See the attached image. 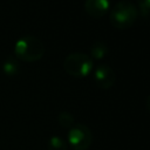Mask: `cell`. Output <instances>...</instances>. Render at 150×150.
Wrapping results in <instances>:
<instances>
[{"instance_id": "cell-1", "label": "cell", "mask_w": 150, "mask_h": 150, "mask_svg": "<svg viewBox=\"0 0 150 150\" xmlns=\"http://www.w3.org/2000/svg\"><path fill=\"white\" fill-rule=\"evenodd\" d=\"M14 54L18 60L25 62L39 61L45 54V46L35 36H23L14 45Z\"/></svg>"}, {"instance_id": "cell-2", "label": "cell", "mask_w": 150, "mask_h": 150, "mask_svg": "<svg viewBox=\"0 0 150 150\" xmlns=\"http://www.w3.org/2000/svg\"><path fill=\"white\" fill-rule=\"evenodd\" d=\"M138 16V9L128 1L117 2L110 12V22L117 29L130 28Z\"/></svg>"}, {"instance_id": "cell-3", "label": "cell", "mask_w": 150, "mask_h": 150, "mask_svg": "<svg viewBox=\"0 0 150 150\" xmlns=\"http://www.w3.org/2000/svg\"><path fill=\"white\" fill-rule=\"evenodd\" d=\"M93 59L84 53H71L63 61V69L74 77H84L93 70Z\"/></svg>"}, {"instance_id": "cell-4", "label": "cell", "mask_w": 150, "mask_h": 150, "mask_svg": "<svg viewBox=\"0 0 150 150\" xmlns=\"http://www.w3.org/2000/svg\"><path fill=\"white\" fill-rule=\"evenodd\" d=\"M68 145L73 150H88L93 142L90 129L81 123L74 124L68 131Z\"/></svg>"}, {"instance_id": "cell-5", "label": "cell", "mask_w": 150, "mask_h": 150, "mask_svg": "<svg viewBox=\"0 0 150 150\" xmlns=\"http://www.w3.org/2000/svg\"><path fill=\"white\" fill-rule=\"evenodd\" d=\"M115 73L112 68H110L107 64L98 66L94 71V80L96 84L102 89H109L115 83Z\"/></svg>"}, {"instance_id": "cell-6", "label": "cell", "mask_w": 150, "mask_h": 150, "mask_svg": "<svg viewBox=\"0 0 150 150\" xmlns=\"http://www.w3.org/2000/svg\"><path fill=\"white\" fill-rule=\"evenodd\" d=\"M109 0H86L84 11L93 18H102L109 11Z\"/></svg>"}, {"instance_id": "cell-7", "label": "cell", "mask_w": 150, "mask_h": 150, "mask_svg": "<svg viewBox=\"0 0 150 150\" xmlns=\"http://www.w3.org/2000/svg\"><path fill=\"white\" fill-rule=\"evenodd\" d=\"M19 69H20V66H19L16 57L11 56V57L6 59L5 62L2 63V71L8 76H13V75L18 74Z\"/></svg>"}, {"instance_id": "cell-8", "label": "cell", "mask_w": 150, "mask_h": 150, "mask_svg": "<svg viewBox=\"0 0 150 150\" xmlns=\"http://www.w3.org/2000/svg\"><path fill=\"white\" fill-rule=\"evenodd\" d=\"M108 53V47L104 42H95L94 45H91L90 47V55L91 57L96 59V60H101L103 59Z\"/></svg>"}, {"instance_id": "cell-9", "label": "cell", "mask_w": 150, "mask_h": 150, "mask_svg": "<svg viewBox=\"0 0 150 150\" xmlns=\"http://www.w3.org/2000/svg\"><path fill=\"white\" fill-rule=\"evenodd\" d=\"M68 143L60 136H52L48 141V150H67Z\"/></svg>"}, {"instance_id": "cell-10", "label": "cell", "mask_w": 150, "mask_h": 150, "mask_svg": "<svg viewBox=\"0 0 150 150\" xmlns=\"http://www.w3.org/2000/svg\"><path fill=\"white\" fill-rule=\"evenodd\" d=\"M59 124L62 128H71L74 125V116L68 111H62L59 114L57 117Z\"/></svg>"}, {"instance_id": "cell-11", "label": "cell", "mask_w": 150, "mask_h": 150, "mask_svg": "<svg viewBox=\"0 0 150 150\" xmlns=\"http://www.w3.org/2000/svg\"><path fill=\"white\" fill-rule=\"evenodd\" d=\"M137 5L143 16H146L150 14V0H137Z\"/></svg>"}, {"instance_id": "cell-12", "label": "cell", "mask_w": 150, "mask_h": 150, "mask_svg": "<svg viewBox=\"0 0 150 150\" xmlns=\"http://www.w3.org/2000/svg\"><path fill=\"white\" fill-rule=\"evenodd\" d=\"M145 105H146V109H148V111L150 112V95H149V96H148V98H146Z\"/></svg>"}]
</instances>
